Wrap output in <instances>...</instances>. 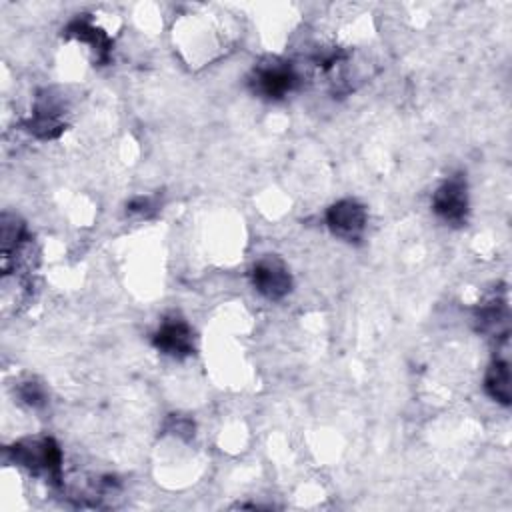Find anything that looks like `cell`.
Returning a JSON list of instances; mask_svg holds the SVG:
<instances>
[{
  "label": "cell",
  "instance_id": "1",
  "mask_svg": "<svg viewBox=\"0 0 512 512\" xmlns=\"http://www.w3.org/2000/svg\"><path fill=\"white\" fill-rule=\"evenodd\" d=\"M12 460L36 476H44L52 486L62 484V452L54 438H24L8 448Z\"/></svg>",
  "mask_w": 512,
  "mask_h": 512
},
{
  "label": "cell",
  "instance_id": "10",
  "mask_svg": "<svg viewBox=\"0 0 512 512\" xmlns=\"http://www.w3.org/2000/svg\"><path fill=\"white\" fill-rule=\"evenodd\" d=\"M484 390L486 394L508 406L510 404V364L506 358L496 356L486 372V380H484Z\"/></svg>",
  "mask_w": 512,
  "mask_h": 512
},
{
  "label": "cell",
  "instance_id": "5",
  "mask_svg": "<svg viewBox=\"0 0 512 512\" xmlns=\"http://www.w3.org/2000/svg\"><path fill=\"white\" fill-rule=\"evenodd\" d=\"M26 130L42 140L58 138L64 132V106L52 90H44L38 94L32 116L26 120Z\"/></svg>",
  "mask_w": 512,
  "mask_h": 512
},
{
  "label": "cell",
  "instance_id": "2",
  "mask_svg": "<svg viewBox=\"0 0 512 512\" xmlns=\"http://www.w3.org/2000/svg\"><path fill=\"white\" fill-rule=\"evenodd\" d=\"M248 82L254 94L266 100H282L298 86L300 78L290 62L268 60L254 66Z\"/></svg>",
  "mask_w": 512,
  "mask_h": 512
},
{
  "label": "cell",
  "instance_id": "3",
  "mask_svg": "<svg viewBox=\"0 0 512 512\" xmlns=\"http://www.w3.org/2000/svg\"><path fill=\"white\" fill-rule=\"evenodd\" d=\"M432 210L450 226H462L468 218V184L464 174L448 176L432 196Z\"/></svg>",
  "mask_w": 512,
  "mask_h": 512
},
{
  "label": "cell",
  "instance_id": "8",
  "mask_svg": "<svg viewBox=\"0 0 512 512\" xmlns=\"http://www.w3.org/2000/svg\"><path fill=\"white\" fill-rule=\"evenodd\" d=\"M478 330L488 334L490 338H496L506 342L508 340V300H506V290L498 288L492 292L478 308L476 314Z\"/></svg>",
  "mask_w": 512,
  "mask_h": 512
},
{
  "label": "cell",
  "instance_id": "13",
  "mask_svg": "<svg viewBox=\"0 0 512 512\" xmlns=\"http://www.w3.org/2000/svg\"><path fill=\"white\" fill-rule=\"evenodd\" d=\"M156 206L152 204L150 198H134L130 204H128V212H138V214H148L150 210H154Z\"/></svg>",
  "mask_w": 512,
  "mask_h": 512
},
{
  "label": "cell",
  "instance_id": "9",
  "mask_svg": "<svg viewBox=\"0 0 512 512\" xmlns=\"http://www.w3.org/2000/svg\"><path fill=\"white\" fill-rule=\"evenodd\" d=\"M66 36L68 38H76L80 42H86L94 54V62L98 64H106L110 58V50H112V40L106 36V32H102L100 28H96L90 20L86 18H76L66 26Z\"/></svg>",
  "mask_w": 512,
  "mask_h": 512
},
{
  "label": "cell",
  "instance_id": "11",
  "mask_svg": "<svg viewBox=\"0 0 512 512\" xmlns=\"http://www.w3.org/2000/svg\"><path fill=\"white\" fill-rule=\"evenodd\" d=\"M18 394L20 398L32 406V408H40L46 404V390L42 384H38L36 380H28V382H22L20 388H18Z\"/></svg>",
  "mask_w": 512,
  "mask_h": 512
},
{
  "label": "cell",
  "instance_id": "12",
  "mask_svg": "<svg viewBox=\"0 0 512 512\" xmlns=\"http://www.w3.org/2000/svg\"><path fill=\"white\" fill-rule=\"evenodd\" d=\"M166 428L168 430H172L174 434H178V436H186V438H190V436H194V424H192V420L190 418H184V416H176V414H172L170 418H168V424H166Z\"/></svg>",
  "mask_w": 512,
  "mask_h": 512
},
{
  "label": "cell",
  "instance_id": "7",
  "mask_svg": "<svg viewBox=\"0 0 512 512\" xmlns=\"http://www.w3.org/2000/svg\"><path fill=\"white\" fill-rule=\"evenodd\" d=\"M152 344L166 356L186 358L194 354V332L180 316H168L152 336Z\"/></svg>",
  "mask_w": 512,
  "mask_h": 512
},
{
  "label": "cell",
  "instance_id": "4",
  "mask_svg": "<svg viewBox=\"0 0 512 512\" xmlns=\"http://www.w3.org/2000/svg\"><path fill=\"white\" fill-rule=\"evenodd\" d=\"M250 276L254 288L268 300H282L292 290V276L288 272V266L276 254H266L258 258L252 266Z\"/></svg>",
  "mask_w": 512,
  "mask_h": 512
},
{
  "label": "cell",
  "instance_id": "6",
  "mask_svg": "<svg viewBox=\"0 0 512 512\" xmlns=\"http://www.w3.org/2000/svg\"><path fill=\"white\" fill-rule=\"evenodd\" d=\"M366 220V208L352 198L340 200L326 210V224L330 232L346 242H358L362 238L366 230Z\"/></svg>",
  "mask_w": 512,
  "mask_h": 512
}]
</instances>
